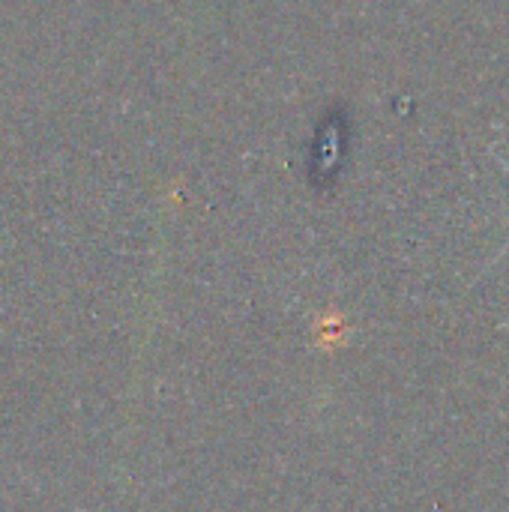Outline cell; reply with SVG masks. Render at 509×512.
<instances>
[{"label": "cell", "mask_w": 509, "mask_h": 512, "mask_svg": "<svg viewBox=\"0 0 509 512\" xmlns=\"http://www.w3.org/2000/svg\"><path fill=\"white\" fill-rule=\"evenodd\" d=\"M492 156H495V162L501 165V171H504V174H507V177H509V162H507V159H504L501 153H492ZM507 252H509V240H507V243H504V246H501V252H498V255H495V258L489 261V267H492V264H498V261H501V258L507 255Z\"/></svg>", "instance_id": "1"}]
</instances>
